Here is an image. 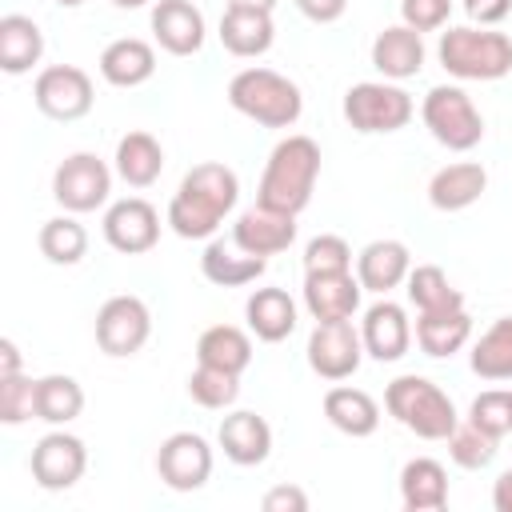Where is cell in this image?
<instances>
[{
	"instance_id": "cell-1",
	"label": "cell",
	"mask_w": 512,
	"mask_h": 512,
	"mask_svg": "<svg viewBox=\"0 0 512 512\" xmlns=\"http://www.w3.org/2000/svg\"><path fill=\"white\" fill-rule=\"evenodd\" d=\"M240 200V180L228 164H196L184 172L176 196L168 200V228L184 240H208Z\"/></svg>"
},
{
	"instance_id": "cell-2",
	"label": "cell",
	"mask_w": 512,
	"mask_h": 512,
	"mask_svg": "<svg viewBox=\"0 0 512 512\" xmlns=\"http://www.w3.org/2000/svg\"><path fill=\"white\" fill-rule=\"evenodd\" d=\"M320 144L304 132H292L284 136L272 152H268V164L260 172V188H256V200L268 204V208H280V212H292L300 216L308 204H312V192H316V180H320Z\"/></svg>"
},
{
	"instance_id": "cell-3",
	"label": "cell",
	"mask_w": 512,
	"mask_h": 512,
	"mask_svg": "<svg viewBox=\"0 0 512 512\" xmlns=\"http://www.w3.org/2000/svg\"><path fill=\"white\" fill-rule=\"evenodd\" d=\"M228 104L256 120L260 128H292L304 112V96L296 88V80H288L276 68H240L228 80Z\"/></svg>"
},
{
	"instance_id": "cell-4",
	"label": "cell",
	"mask_w": 512,
	"mask_h": 512,
	"mask_svg": "<svg viewBox=\"0 0 512 512\" xmlns=\"http://www.w3.org/2000/svg\"><path fill=\"white\" fill-rule=\"evenodd\" d=\"M384 408L400 428H408L420 440H448L452 428L460 424L452 396L440 384H432L428 376H416V372L396 376L384 388Z\"/></svg>"
},
{
	"instance_id": "cell-5",
	"label": "cell",
	"mask_w": 512,
	"mask_h": 512,
	"mask_svg": "<svg viewBox=\"0 0 512 512\" xmlns=\"http://www.w3.org/2000/svg\"><path fill=\"white\" fill-rule=\"evenodd\" d=\"M436 56L456 80H500L512 72V40L480 24H456L440 32Z\"/></svg>"
},
{
	"instance_id": "cell-6",
	"label": "cell",
	"mask_w": 512,
	"mask_h": 512,
	"mask_svg": "<svg viewBox=\"0 0 512 512\" xmlns=\"http://www.w3.org/2000/svg\"><path fill=\"white\" fill-rule=\"evenodd\" d=\"M420 120L448 152H472L484 140V116L460 84H436L420 100Z\"/></svg>"
},
{
	"instance_id": "cell-7",
	"label": "cell",
	"mask_w": 512,
	"mask_h": 512,
	"mask_svg": "<svg viewBox=\"0 0 512 512\" xmlns=\"http://www.w3.org/2000/svg\"><path fill=\"white\" fill-rule=\"evenodd\" d=\"M412 112L416 104L396 80H360L344 92V120L364 136L400 132L412 120Z\"/></svg>"
},
{
	"instance_id": "cell-8",
	"label": "cell",
	"mask_w": 512,
	"mask_h": 512,
	"mask_svg": "<svg viewBox=\"0 0 512 512\" xmlns=\"http://www.w3.org/2000/svg\"><path fill=\"white\" fill-rule=\"evenodd\" d=\"M108 192H112V168L96 152H72L52 172V196L72 216L104 208Z\"/></svg>"
},
{
	"instance_id": "cell-9",
	"label": "cell",
	"mask_w": 512,
	"mask_h": 512,
	"mask_svg": "<svg viewBox=\"0 0 512 512\" xmlns=\"http://www.w3.org/2000/svg\"><path fill=\"white\" fill-rule=\"evenodd\" d=\"M32 100L48 120H60V124L84 120L92 112V104H96L92 76L84 68H76V64H48V68L36 72Z\"/></svg>"
},
{
	"instance_id": "cell-10",
	"label": "cell",
	"mask_w": 512,
	"mask_h": 512,
	"mask_svg": "<svg viewBox=\"0 0 512 512\" xmlns=\"http://www.w3.org/2000/svg\"><path fill=\"white\" fill-rule=\"evenodd\" d=\"M92 332L104 356H136L152 336V312L140 296H108L96 312Z\"/></svg>"
},
{
	"instance_id": "cell-11",
	"label": "cell",
	"mask_w": 512,
	"mask_h": 512,
	"mask_svg": "<svg viewBox=\"0 0 512 512\" xmlns=\"http://www.w3.org/2000/svg\"><path fill=\"white\" fill-rule=\"evenodd\" d=\"M364 360V340L352 320H316L308 336V368L320 380H348Z\"/></svg>"
},
{
	"instance_id": "cell-12",
	"label": "cell",
	"mask_w": 512,
	"mask_h": 512,
	"mask_svg": "<svg viewBox=\"0 0 512 512\" xmlns=\"http://www.w3.org/2000/svg\"><path fill=\"white\" fill-rule=\"evenodd\" d=\"M28 468H32V480L44 492H68L72 484H80V476L88 468V448H84L80 436H72L64 428H52L48 436L36 440V448L28 456Z\"/></svg>"
},
{
	"instance_id": "cell-13",
	"label": "cell",
	"mask_w": 512,
	"mask_h": 512,
	"mask_svg": "<svg viewBox=\"0 0 512 512\" xmlns=\"http://www.w3.org/2000/svg\"><path fill=\"white\" fill-rule=\"evenodd\" d=\"M156 476L172 492H196L212 476V448L200 432H172L156 452Z\"/></svg>"
},
{
	"instance_id": "cell-14",
	"label": "cell",
	"mask_w": 512,
	"mask_h": 512,
	"mask_svg": "<svg viewBox=\"0 0 512 512\" xmlns=\"http://www.w3.org/2000/svg\"><path fill=\"white\" fill-rule=\"evenodd\" d=\"M100 228H104L108 248H116L124 256H140V252H152L160 240V212L144 196H124V200L108 204Z\"/></svg>"
},
{
	"instance_id": "cell-15",
	"label": "cell",
	"mask_w": 512,
	"mask_h": 512,
	"mask_svg": "<svg viewBox=\"0 0 512 512\" xmlns=\"http://www.w3.org/2000/svg\"><path fill=\"white\" fill-rule=\"evenodd\" d=\"M296 240V216L292 212H280V208H268V204H252L236 216L232 224V244L244 248L248 256H276V252H288Z\"/></svg>"
},
{
	"instance_id": "cell-16",
	"label": "cell",
	"mask_w": 512,
	"mask_h": 512,
	"mask_svg": "<svg viewBox=\"0 0 512 512\" xmlns=\"http://www.w3.org/2000/svg\"><path fill=\"white\" fill-rule=\"evenodd\" d=\"M360 340H364V356H372V360H380V364H392V360H400V356L412 348L416 336H412L408 312H404L396 300L380 296L376 304L364 308Z\"/></svg>"
},
{
	"instance_id": "cell-17",
	"label": "cell",
	"mask_w": 512,
	"mask_h": 512,
	"mask_svg": "<svg viewBox=\"0 0 512 512\" xmlns=\"http://www.w3.org/2000/svg\"><path fill=\"white\" fill-rule=\"evenodd\" d=\"M152 36L168 56H196L204 48V12L192 0H156Z\"/></svg>"
},
{
	"instance_id": "cell-18",
	"label": "cell",
	"mask_w": 512,
	"mask_h": 512,
	"mask_svg": "<svg viewBox=\"0 0 512 512\" xmlns=\"http://www.w3.org/2000/svg\"><path fill=\"white\" fill-rule=\"evenodd\" d=\"M356 272H304V308L312 320H352L360 312Z\"/></svg>"
},
{
	"instance_id": "cell-19",
	"label": "cell",
	"mask_w": 512,
	"mask_h": 512,
	"mask_svg": "<svg viewBox=\"0 0 512 512\" xmlns=\"http://www.w3.org/2000/svg\"><path fill=\"white\" fill-rule=\"evenodd\" d=\"M412 272V252L404 240H372L356 252V280L364 292H376V296H388L392 288H400Z\"/></svg>"
},
{
	"instance_id": "cell-20",
	"label": "cell",
	"mask_w": 512,
	"mask_h": 512,
	"mask_svg": "<svg viewBox=\"0 0 512 512\" xmlns=\"http://www.w3.org/2000/svg\"><path fill=\"white\" fill-rule=\"evenodd\" d=\"M424 56H428L424 36L416 28H408V24H388L372 40V68L384 80H396V84L400 80H412L424 68Z\"/></svg>"
},
{
	"instance_id": "cell-21",
	"label": "cell",
	"mask_w": 512,
	"mask_h": 512,
	"mask_svg": "<svg viewBox=\"0 0 512 512\" xmlns=\"http://www.w3.org/2000/svg\"><path fill=\"white\" fill-rule=\"evenodd\" d=\"M216 444L224 448V456H228L232 464H240V468H256V464H264L268 452H272V428H268L264 416L240 408V412H228V416L220 420V428H216Z\"/></svg>"
},
{
	"instance_id": "cell-22",
	"label": "cell",
	"mask_w": 512,
	"mask_h": 512,
	"mask_svg": "<svg viewBox=\"0 0 512 512\" xmlns=\"http://www.w3.org/2000/svg\"><path fill=\"white\" fill-rule=\"evenodd\" d=\"M488 188V172L484 164L476 160H456V164H444L432 172L428 180V204L436 212H464L472 208Z\"/></svg>"
},
{
	"instance_id": "cell-23",
	"label": "cell",
	"mask_w": 512,
	"mask_h": 512,
	"mask_svg": "<svg viewBox=\"0 0 512 512\" xmlns=\"http://www.w3.org/2000/svg\"><path fill=\"white\" fill-rule=\"evenodd\" d=\"M276 40V24H272V12L264 8H224L220 16V44L240 56V60H256L272 48Z\"/></svg>"
},
{
	"instance_id": "cell-24",
	"label": "cell",
	"mask_w": 512,
	"mask_h": 512,
	"mask_svg": "<svg viewBox=\"0 0 512 512\" xmlns=\"http://www.w3.org/2000/svg\"><path fill=\"white\" fill-rule=\"evenodd\" d=\"M156 72V48L140 36H120L100 52V76L112 88H140Z\"/></svg>"
},
{
	"instance_id": "cell-25",
	"label": "cell",
	"mask_w": 512,
	"mask_h": 512,
	"mask_svg": "<svg viewBox=\"0 0 512 512\" xmlns=\"http://www.w3.org/2000/svg\"><path fill=\"white\" fill-rule=\"evenodd\" d=\"M244 320L248 332L264 344H280L296 332V300L284 288H256L244 300Z\"/></svg>"
},
{
	"instance_id": "cell-26",
	"label": "cell",
	"mask_w": 512,
	"mask_h": 512,
	"mask_svg": "<svg viewBox=\"0 0 512 512\" xmlns=\"http://www.w3.org/2000/svg\"><path fill=\"white\" fill-rule=\"evenodd\" d=\"M324 416L336 432L352 440H364L380 428V404L364 388H352V384H336L324 392Z\"/></svg>"
},
{
	"instance_id": "cell-27",
	"label": "cell",
	"mask_w": 512,
	"mask_h": 512,
	"mask_svg": "<svg viewBox=\"0 0 512 512\" xmlns=\"http://www.w3.org/2000/svg\"><path fill=\"white\" fill-rule=\"evenodd\" d=\"M268 260L264 256H248L244 248H236L232 240H208L204 256H200V276L216 288H244V284H256L264 276Z\"/></svg>"
},
{
	"instance_id": "cell-28",
	"label": "cell",
	"mask_w": 512,
	"mask_h": 512,
	"mask_svg": "<svg viewBox=\"0 0 512 512\" xmlns=\"http://www.w3.org/2000/svg\"><path fill=\"white\" fill-rule=\"evenodd\" d=\"M412 336H416V344H420L424 356L444 360V356H456V352L472 340V316H468V308H452V312H420Z\"/></svg>"
},
{
	"instance_id": "cell-29",
	"label": "cell",
	"mask_w": 512,
	"mask_h": 512,
	"mask_svg": "<svg viewBox=\"0 0 512 512\" xmlns=\"http://www.w3.org/2000/svg\"><path fill=\"white\" fill-rule=\"evenodd\" d=\"M400 500L408 512H440L448 504V472L432 456H412L400 468Z\"/></svg>"
},
{
	"instance_id": "cell-30",
	"label": "cell",
	"mask_w": 512,
	"mask_h": 512,
	"mask_svg": "<svg viewBox=\"0 0 512 512\" xmlns=\"http://www.w3.org/2000/svg\"><path fill=\"white\" fill-rule=\"evenodd\" d=\"M44 56V32L32 16H20V12H8L0 16V68L8 76H24L40 64Z\"/></svg>"
},
{
	"instance_id": "cell-31",
	"label": "cell",
	"mask_w": 512,
	"mask_h": 512,
	"mask_svg": "<svg viewBox=\"0 0 512 512\" xmlns=\"http://www.w3.org/2000/svg\"><path fill=\"white\" fill-rule=\"evenodd\" d=\"M112 164H116V176L128 188H148L164 172V148L152 132H128V136H120Z\"/></svg>"
},
{
	"instance_id": "cell-32",
	"label": "cell",
	"mask_w": 512,
	"mask_h": 512,
	"mask_svg": "<svg viewBox=\"0 0 512 512\" xmlns=\"http://www.w3.org/2000/svg\"><path fill=\"white\" fill-rule=\"evenodd\" d=\"M196 364L244 376L248 364H252V336L244 328H236V324H212L196 340Z\"/></svg>"
},
{
	"instance_id": "cell-33",
	"label": "cell",
	"mask_w": 512,
	"mask_h": 512,
	"mask_svg": "<svg viewBox=\"0 0 512 512\" xmlns=\"http://www.w3.org/2000/svg\"><path fill=\"white\" fill-rule=\"evenodd\" d=\"M84 412V388L80 380L64 376V372H48L36 380V420L64 428Z\"/></svg>"
},
{
	"instance_id": "cell-34",
	"label": "cell",
	"mask_w": 512,
	"mask_h": 512,
	"mask_svg": "<svg viewBox=\"0 0 512 512\" xmlns=\"http://www.w3.org/2000/svg\"><path fill=\"white\" fill-rule=\"evenodd\" d=\"M468 364L480 380H512V316H500L480 332Z\"/></svg>"
},
{
	"instance_id": "cell-35",
	"label": "cell",
	"mask_w": 512,
	"mask_h": 512,
	"mask_svg": "<svg viewBox=\"0 0 512 512\" xmlns=\"http://www.w3.org/2000/svg\"><path fill=\"white\" fill-rule=\"evenodd\" d=\"M36 244H40V256L48 264H64V268H72V264H80L88 256V232L72 212L44 220Z\"/></svg>"
},
{
	"instance_id": "cell-36",
	"label": "cell",
	"mask_w": 512,
	"mask_h": 512,
	"mask_svg": "<svg viewBox=\"0 0 512 512\" xmlns=\"http://www.w3.org/2000/svg\"><path fill=\"white\" fill-rule=\"evenodd\" d=\"M408 300L416 304V312H452L464 308V292L452 288L448 272L440 264H412L408 272Z\"/></svg>"
},
{
	"instance_id": "cell-37",
	"label": "cell",
	"mask_w": 512,
	"mask_h": 512,
	"mask_svg": "<svg viewBox=\"0 0 512 512\" xmlns=\"http://www.w3.org/2000/svg\"><path fill=\"white\" fill-rule=\"evenodd\" d=\"M444 444H448L452 464H456V468H468V472L488 468V464L496 460V452H500V440H496V436H488V432H480L472 420L456 424V428H452V436H448Z\"/></svg>"
},
{
	"instance_id": "cell-38",
	"label": "cell",
	"mask_w": 512,
	"mask_h": 512,
	"mask_svg": "<svg viewBox=\"0 0 512 512\" xmlns=\"http://www.w3.org/2000/svg\"><path fill=\"white\" fill-rule=\"evenodd\" d=\"M188 396H192L200 408L224 412V408H232L236 396H240V376H232V372H224V368L196 364V372L188 376Z\"/></svg>"
},
{
	"instance_id": "cell-39",
	"label": "cell",
	"mask_w": 512,
	"mask_h": 512,
	"mask_svg": "<svg viewBox=\"0 0 512 512\" xmlns=\"http://www.w3.org/2000/svg\"><path fill=\"white\" fill-rule=\"evenodd\" d=\"M468 420L480 432L504 440L512 432V388H488V392H480L472 400V408H468Z\"/></svg>"
},
{
	"instance_id": "cell-40",
	"label": "cell",
	"mask_w": 512,
	"mask_h": 512,
	"mask_svg": "<svg viewBox=\"0 0 512 512\" xmlns=\"http://www.w3.org/2000/svg\"><path fill=\"white\" fill-rule=\"evenodd\" d=\"M36 416V380L24 372L0 376V424L16 428Z\"/></svg>"
},
{
	"instance_id": "cell-41",
	"label": "cell",
	"mask_w": 512,
	"mask_h": 512,
	"mask_svg": "<svg viewBox=\"0 0 512 512\" xmlns=\"http://www.w3.org/2000/svg\"><path fill=\"white\" fill-rule=\"evenodd\" d=\"M304 272H352V248L336 232H320L304 248Z\"/></svg>"
},
{
	"instance_id": "cell-42",
	"label": "cell",
	"mask_w": 512,
	"mask_h": 512,
	"mask_svg": "<svg viewBox=\"0 0 512 512\" xmlns=\"http://www.w3.org/2000/svg\"><path fill=\"white\" fill-rule=\"evenodd\" d=\"M448 16H452V0H400V24L416 28L420 36L444 28Z\"/></svg>"
},
{
	"instance_id": "cell-43",
	"label": "cell",
	"mask_w": 512,
	"mask_h": 512,
	"mask_svg": "<svg viewBox=\"0 0 512 512\" xmlns=\"http://www.w3.org/2000/svg\"><path fill=\"white\" fill-rule=\"evenodd\" d=\"M260 508L264 512H308V492L296 488V484H276V488L264 492Z\"/></svg>"
},
{
	"instance_id": "cell-44",
	"label": "cell",
	"mask_w": 512,
	"mask_h": 512,
	"mask_svg": "<svg viewBox=\"0 0 512 512\" xmlns=\"http://www.w3.org/2000/svg\"><path fill=\"white\" fill-rule=\"evenodd\" d=\"M464 12H468L472 24L492 28V24H500L512 12V0H464Z\"/></svg>"
},
{
	"instance_id": "cell-45",
	"label": "cell",
	"mask_w": 512,
	"mask_h": 512,
	"mask_svg": "<svg viewBox=\"0 0 512 512\" xmlns=\"http://www.w3.org/2000/svg\"><path fill=\"white\" fill-rule=\"evenodd\" d=\"M300 8V16H308L312 24H336L348 12V0H292Z\"/></svg>"
},
{
	"instance_id": "cell-46",
	"label": "cell",
	"mask_w": 512,
	"mask_h": 512,
	"mask_svg": "<svg viewBox=\"0 0 512 512\" xmlns=\"http://www.w3.org/2000/svg\"><path fill=\"white\" fill-rule=\"evenodd\" d=\"M492 508L496 512H512V468L496 476V484H492Z\"/></svg>"
},
{
	"instance_id": "cell-47",
	"label": "cell",
	"mask_w": 512,
	"mask_h": 512,
	"mask_svg": "<svg viewBox=\"0 0 512 512\" xmlns=\"http://www.w3.org/2000/svg\"><path fill=\"white\" fill-rule=\"evenodd\" d=\"M12 372H24L20 368V348H16V340H0V376H12Z\"/></svg>"
},
{
	"instance_id": "cell-48",
	"label": "cell",
	"mask_w": 512,
	"mask_h": 512,
	"mask_svg": "<svg viewBox=\"0 0 512 512\" xmlns=\"http://www.w3.org/2000/svg\"><path fill=\"white\" fill-rule=\"evenodd\" d=\"M280 0H228V8H264V12H272Z\"/></svg>"
},
{
	"instance_id": "cell-49",
	"label": "cell",
	"mask_w": 512,
	"mask_h": 512,
	"mask_svg": "<svg viewBox=\"0 0 512 512\" xmlns=\"http://www.w3.org/2000/svg\"><path fill=\"white\" fill-rule=\"evenodd\" d=\"M112 4H116V8H144L148 0H112Z\"/></svg>"
},
{
	"instance_id": "cell-50",
	"label": "cell",
	"mask_w": 512,
	"mask_h": 512,
	"mask_svg": "<svg viewBox=\"0 0 512 512\" xmlns=\"http://www.w3.org/2000/svg\"><path fill=\"white\" fill-rule=\"evenodd\" d=\"M56 4H60V8H80L84 0H56Z\"/></svg>"
}]
</instances>
